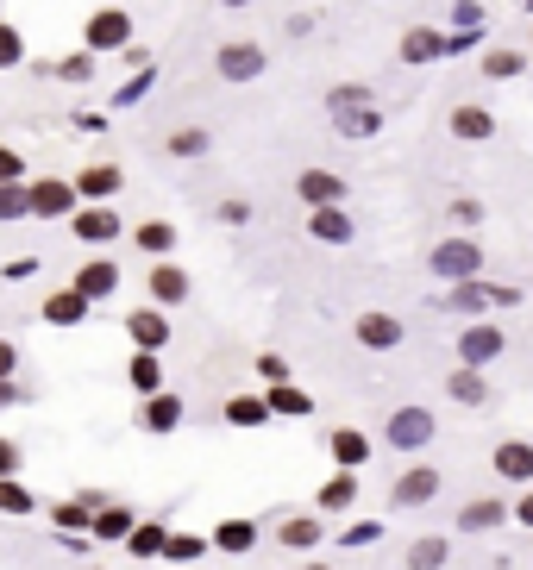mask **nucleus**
<instances>
[{"instance_id": "nucleus-38", "label": "nucleus", "mask_w": 533, "mask_h": 570, "mask_svg": "<svg viewBox=\"0 0 533 570\" xmlns=\"http://www.w3.org/2000/svg\"><path fill=\"white\" fill-rule=\"evenodd\" d=\"M13 51H19V44H13V38H7V26H0V63H7V57H13Z\"/></svg>"}, {"instance_id": "nucleus-7", "label": "nucleus", "mask_w": 533, "mask_h": 570, "mask_svg": "<svg viewBox=\"0 0 533 570\" xmlns=\"http://www.w3.org/2000/svg\"><path fill=\"white\" fill-rule=\"evenodd\" d=\"M295 195L308 201V207H339L345 201V182L333 176V170H301V182H295Z\"/></svg>"}, {"instance_id": "nucleus-6", "label": "nucleus", "mask_w": 533, "mask_h": 570, "mask_svg": "<svg viewBox=\"0 0 533 570\" xmlns=\"http://www.w3.org/2000/svg\"><path fill=\"white\" fill-rule=\"evenodd\" d=\"M446 132H452V138H465V145H483V138H496V113H490V107H477V101H465V107H452Z\"/></svg>"}, {"instance_id": "nucleus-1", "label": "nucleus", "mask_w": 533, "mask_h": 570, "mask_svg": "<svg viewBox=\"0 0 533 570\" xmlns=\"http://www.w3.org/2000/svg\"><path fill=\"white\" fill-rule=\"evenodd\" d=\"M427 264H433V276H439V282H471V276L483 270V245L458 232V239H439V245H433Z\"/></svg>"}, {"instance_id": "nucleus-31", "label": "nucleus", "mask_w": 533, "mask_h": 570, "mask_svg": "<svg viewBox=\"0 0 533 570\" xmlns=\"http://www.w3.org/2000/svg\"><path fill=\"white\" fill-rule=\"evenodd\" d=\"M0 508H7V514H26V508H32V495L19 489V483H0Z\"/></svg>"}, {"instance_id": "nucleus-12", "label": "nucleus", "mask_w": 533, "mask_h": 570, "mask_svg": "<svg viewBox=\"0 0 533 570\" xmlns=\"http://www.w3.org/2000/svg\"><path fill=\"white\" fill-rule=\"evenodd\" d=\"M308 232H314L320 245H345V239H352V213H345V207H314Z\"/></svg>"}, {"instance_id": "nucleus-4", "label": "nucleus", "mask_w": 533, "mask_h": 570, "mask_svg": "<svg viewBox=\"0 0 533 570\" xmlns=\"http://www.w3.org/2000/svg\"><path fill=\"white\" fill-rule=\"evenodd\" d=\"M352 339H358L364 351H396V345H402V320H396V314H377V307H370V314H358V320H352Z\"/></svg>"}, {"instance_id": "nucleus-30", "label": "nucleus", "mask_w": 533, "mask_h": 570, "mask_svg": "<svg viewBox=\"0 0 533 570\" xmlns=\"http://www.w3.org/2000/svg\"><path fill=\"white\" fill-rule=\"evenodd\" d=\"M170 239H176V232H170L164 220H151V226H138V245H145V251H170Z\"/></svg>"}, {"instance_id": "nucleus-9", "label": "nucleus", "mask_w": 533, "mask_h": 570, "mask_svg": "<svg viewBox=\"0 0 533 570\" xmlns=\"http://www.w3.org/2000/svg\"><path fill=\"white\" fill-rule=\"evenodd\" d=\"M220 76H226V82L264 76V51H258V44H226V51H220Z\"/></svg>"}, {"instance_id": "nucleus-23", "label": "nucleus", "mask_w": 533, "mask_h": 570, "mask_svg": "<svg viewBox=\"0 0 533 570\" xmlns=\"http://www.w3.org/2000/svg\"><path fill=\"white\" fill-rule=\"evenodd\" d=\"M483 301H496L483 282H452V295H446V307H458V314H477Z\"/></svg>"}, {"instance_id": "nucleus-13", "label": "nucleus", "mask_w": 533, "mask_h": 570, "mask_svg": "<svg viewBox=\"0 0 533 570\" xmlns=\"http://www.w3.org/2000/svg\"><path fill=\"white\" fill-rule=\"evenodd\" d=\"M126 32H132V19H126V13H95V19H88V44H95V51H113V44H126Z\"/></svg>"}, {"instance_id": "nucleus-29", "label": "nucleus", "mask_w": 533, "mask_h": 570, "mask_svg": "<svg viewBox=\"0 0 533 570\" xmlns=\"http://www.w3.org/2000/svg\"><path fill=\"white\" fill-rule=\"evenodd\" d=\"M226 414H233L239 426H258V420H264L270 408H264V401H258V395H239V401H233V408H226Z\"/></svg>"}, {"instance_id": "nucleus-16", "label": "nucleus", "mask_w": 533, "mask_h": 570, "mask_svg": "<svg viewBox=\"0 0 533 570\" xmlns=\"http://www.w3.org/2000/svg\"><path fill=\"white\" fill-rule=\"evenodd\" d=\"M333 458H339V470H358L370 458V439L352 433V426H339V433H333Z\"/></svg>"}, {"instance_id": "nucleus-27", "label": "nucleus", "mask_w": 533, "mask_h": 570, "mask_svg": "<svg viewBox=\"0 0 533 570\" xmlns=\"http://www.w3.org/2000/svg\"><path fill=\"white\" fill-rule=\"evenodd\" d=\"M76 188H82V195H113V188H120V170H107V163H101V170H88Z\"/></svg>"}, {"instance_id": "nucleus-10", "label": "nucleus", "mask_w": 533, "mask_h": 570, "mask_svg": "<svg viewBox=\"0 0 533 570\" xmlns=\"http://www.w3.org/2000/svg\"><path fill=\"white\" fill-rule=\"evenodd\" d=\"M508 520V502L502 495H483V502H471L465 514H458V533H496Z\"/></svg>"}, {"instance_id": "nucleus-33", "label": "nucleus", "mask_w": 533, "mask_h": 570, "mask_svg": "<svg viewBox=\"0 0 533 570\" xmlns=\"http://www.w3.org/2000/svg\"><path fill=\"white\" fill-rule=\"evenodd\" d=\"M132 383H138V389H145V395H151L157 383H164V376H157V364H151V358H138V364H132Z\"/></svg>"}, {"instance_id": "nucleus-32", "label": "nucleus", "mask_w": 533, "mask_h": 570, "mask_svg": "<svg viewBox=\"0 0 533 570\" xmlns=\"http://www.w3.org/2000/svg\"><path fill=\"white\" fill-rule=\"evenodd\" d=\"M101 533H107V539H126V533H132V514L107 508V514H101Z\"/></svg>"}, {"instance_id": "nucleus-15", "label": "nucleus", "mask_w": 533, "mask_h": 570, "mask_svg": "<svg viewBox=\"0 0 533 570\" xmlns=\"http://www.w3.org/2000/svg\"><path fill=\"white\" fill-rule=\"evenodd\" d=\"M446 395L465 401V408H483V401H490V383H483V370H452L446 376Z\"/></svg>"}, {"instance_id": "nucleus-17", "label": "nucleus", "mask_w": 533, "mask_h": 570, "mask_svg": "<svg viewBox=\"0 0 533 570\" xmlns=\"http://www.w3.org/2000/svg\"><path fill=\"white\" fill-rule=\"evenodd\" d=\"M352 502H358V477H352V470H339V477L320 489V508H327V514H345Z\"/></svg>"}, {"instance_id": "nucleus-41", "label": "nucleus", "mask_w": 533, "mask_h": 570, "mask_svg": "<svg viewBox=\"0 0 533 570\" xmlns=\"http://www.w3.org/2000/svg\"><path fill=\"white\" fill-rule=\"evenodd\" d=\"M308 570H327V564H308Z\"/></svg>"}, {"instance_id": "nucleus-19", "label": "nucleus", "mask_w": 533, "mask_h": 570, "mask_svg": "<svg viewBox=\"0 0 533 570\" xmlns=\"http://www.w3.org/2000/svg\"><path fill=\"white\" fill-rule=\"evenodd\" d=\"M151 295L157 301H182V295H189V276H182L176 264H157L151 270Z\"/></svg>"}, {"instance_id": "nucleus-40", "label": "nucleus", "mask_w": 533, "mask_h": 570, "mask_svg": "<svg viewBox=\"0 0 533 570\" xmlns=\"http://www.w3.org/2000/svg\"><path fill=\"white\" fill-rule=\"evenodd\" d=\"M7 364H13V358H7V345H0V376H7Z\"/></svg>"}, {"instance_id": "nucleus-3", "label": "nucleus", "mask_w": 533, "mask_h": 570, "mask_svg": "<svg viewBox=\"0 0 533 570\" xmlns=\"http://www.w3.org/2000/svg\"><path fill=\"white\" fill-rule=\"evenodd\" d=\"M383 433H389V445H396V451H421V445H433L439 420H433V408H396Z\"/></svg>"}, {"instance_id": "nucleus-18", "label": "nucleus", "mask_w": 533, "mask_h": 570, "mask_svg": "<svg viewBox=\"0 0 533 570\" xmlns=\"http://www.w3.org/2000/svg\"><path fill=\"white\" fill-rule=\"evenodd\" d=\"M521 69H527L521 51H502V44H496V51H483V76H490V82H515Z\"/></svg>"}, {"instance_id": "nucleus-20", "label": "nucleus", "mask_w": 533, "mask_h": 570, "mask_svg": "<svg viewBox=\"0 0 533 570\" xmlns=\"http://www.w3.org/2000/svg\"><path fill=\"white\" fill-rule=\"evenodd\" d=\"M276 539H283V545H295V552H301V545H320V520H314V514H289Z\"/></svg>"}, {"instance_id": "nucleus-35", "label": "nucleus", "mask_w": 533, "mask_h": 570, "mask_svg": "<svg viewBox=\"0 0 533 570\" xmlns=\"http://www.w3.org/2000/svg\"><path fill=\"white\" fill-rule=\"evenodd\" d=\"M176 151H182V157H195V151H207V132H176Z\"/></svg>"}, {"instance_id": "nucleus-8", "label": "nucleus", "mask_w": 533, "mask_h": 570, "mask_svg": "<svg viewBox=\"0 0 533 570\" xmlns=\"http://www.w3.org/2000/svg\"><path fill=\"white\" fill-rule=\"evenodd\" d=\"M496 477L502 483H533V445L527 439H502L496 445Z\"/></svg>"}, {"instance_id": "nucleus-22", "label": "nucleus", "mask_w": 533, "mask_h": 570, "mask_svg": "<svg viewBox=\"0 0 533 570\" xmlns=\"http://www.w3.org/2000/svg\"><path fill=\"white\" fill-rule=\"evenodd\" d=\"M132 339L145 345V351H157V345L170 339V332H164V314H151V307H145V314H132Z\"/></svg>"}, {"instance_id": "nucleus-43", "label": "nucleus", "mask_w": 533, "mask_h": 570, "mask_svg": "<svg viewBox=\"0 0 533 570\" xmlns=\"http://www.w3.org/2000/svg\"><path fill=\"white\" fill-rule=\"evenodd\" d=\"M527 7H533V0H527Z\"/></svg>"}, {"instance_id": "nucleus-25", "label": "nucleus", "mask_w": 533, "mask_h": 570, "mask_svg": "<svg viewBox=\"0 0 533 570\" xmlns=\"http://www.w3.org/2000/svg\"><path fill=\"white\" fill-rule=\"evenodd\" d=\"M76 232H82L88 245H101V239H113L120 226H113V213H82V220H76Z\"/></svg>"}, {"instance_id": "nucleus-39", "label": "nucleus", "mask_w": 533, "mask_h": 570, "mask_svg": "<svg viewBox=\"0 0 533 570\" xmlns=\"http://www.w3.org/2000/svg\"><path fill=\"white\" fill-rule=\"evenodd\" d=\"M0 470H13V445L7 439H0Z\"/></svg>"}, {"instance_id": "nucleus-14", "label": "nucleus", "mask_w": 533, "mask_h": 570, "mask_svg": "<svg viewBox=\"0 0 533 570\" xmlns=\"http://www.w3.org/2000/svg\"><path fill=\"white\" fill-rule=\"evenodd\" d=\"M446 558H452V539L446 533H427V539L408 545V570H439Z\"/></svg>"}, {"instance_id": "nucleus-24", "label": "nucleus", "mask_w": 533, "mask_h": 570, "mask_svg": "<svg viewBox=\"0 0 533 570\" xmlns=\"http://www.w3.org/2000/svg\"><path fill=\"white\" fill-rule=\"evenodd\" d=\"M264 408H276V414H308V408H314V401H308V389H289V383H276V389H270V401H264Z\"/></svg>"}, {"instance_id": "nucleus-5", "label": "nucleus", "mask_w": 533, "mask_h": 570, "mask_svg": "<svg viewBox=\"0 0 533 570\" xmlns=\"http://www.w3.org/2000/svg\"><path fill=\"white\" fill-rule=\"evenodd\" d=\"M433 495H439V470L414 464V470H402V483L389 489V502H396V508H421V502H433Z\"/></svg>"}, {"instance_id": "nucleus-28", "label": "nucleus", "mask_w": 533, "mask_h": 570, "mask_svg": "<svg viewBox=\"0 0 533 570\" xmlns=\"http://www.w3.org/2000/svg\"><path fill=\"white\" fill-rule=\"evenodd\" d=\"M145 420L157 426V433H164V426H176V420H182V401H170V395H157V401H151V414H145Z\"/></svg>"}, {"instance_id": "nucleus-21", "label": "nucleus", "mask_w": 533, "mask_h": 570, "mask_svg": "<svg viewBox=\"0 0 533 570\" xmlns=\"http://www.w3.org/2000/svg\"><path fill=\"white\" fill-rule=\"evenodd\" d=\"M251 539H258L251 520H220L214 527V545H226V552H251Z\"/></svg>"}, {"instance_id": "nucleus-11", "label": "nucleus", "mask_w": 533, "mask_h": 570, "mask_svg": "<svg viewBox=\"0 0 533 570\" xmlns=\"http://www.w3.org/2000/svg\"><path fill=\"white\" fill-rule=\"evenodd\" d=\"M433 57H446V32L408 26V32H402V63H433Z\"/></svg>"}, {"instance_id": "nucleus-37", "label": "nucleus", "mask_w": 533, "mask_h": 570, "mask_svg": "<svg viewBox=\"0 0 533 570\" xmlns=\"http://www.w3.org/2000/svg\"><path fill=\"white\" fill-rule=\"evenodd\" d=\"M508 514H515V520H521V527H533V489H527V495H521V502H515V508H508Z\"/></svg>"}, {"instance_id": "nucleus-34", "label": "nucleus", "mask_w": 533, "mask_h": 570, "mask_svg": "<svg viewBox=\"0 0 533 570\" xmlns=\"http://www.w3.org/2000/svg\"><path fill=\"white\" fill-rule=\"evenodd\" d=\"M51 320H82V295H57L51 301Z\"/></svg>"}, {"instance_id": "nucleus-26", "label": "nucleus", "mask_w": 533, "mask_h": 570, "mask_svg": "<svg viewBox=\"0 0 533 570\" xmlns=\"http://www.w3.org/2000/svg\"><path fill=\"white\" fill-rule=\"evenodd\" d=\"M76 282H82V295H107V289H113V282H120V276H113V264H88V270H82Z\"/></svg>"}, {"instance_id": "nucleus-42", "label": "nucleus", "mask_w": 533, "mask_h": 570, "mask_svg": "<svg viewBox=\"0 0 533 570\" xmlns=\"http://www.w3.org/2000/svg\"><path fill=\"white\" fill-rule=\"evenodd\" d=\"M233 7H239V0H233Z\"/></svg>"}, {"instance_id": "nucleus-36", "label": "nucleus", "mask_w": 533, "mask_h": 570, "mask_svg": "<svg viewBox=\"0 0 533 570\" xmlns=\"http://www.w3.org/2000/svg\"><path fill=\"white\" fill-rule=\"evenodd\" d=\"M377 533H383V527H377V520H358V527H352V533H345V539H352V545H370V539H377Z\"/></svg>"}, {"instance_id": "nucleus-2", "label": "nucleus", "mask_w": 533, "mask_h": 570, "mask_svg": "<svg viewBox=\"0 0 533 570\" xmlns=\"http://www.w3.org/2000/svg\"><path fill=\"white\" fill-rule=\"evenodd\" d=\"M502 351H508V332L490 326V320H477V326L458 332V370H483V364H496Z\"/></svg>"}]
</instances>
